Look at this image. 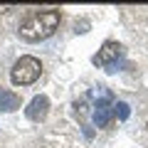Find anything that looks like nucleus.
Returning <instances> with one entry per match:
<instances>
[{
  "label": "nucleus",
  "instance_id": "1",
  "mask_svg": "<svg viewBox=\"0 0 148 148\" xmlns=\"http://www.w3.org/2000/svg\"><path fill=\"white\" fill-rule=\"evenodd\" d=\"M59 10L49 8V10H35L22 20L20 25V37L25 42H40V40H47L54 35V30L59 27Z\"/></svg>",
  "mask_w": 148,
  "mask_h": 148
},
{
  "label": "nucleus",
  "instance_id": "2",
  "mask_svg": "<svg viewBox=\"0 0 148 148\" xmlns=\"http://www.w3.org/2000/svg\"><path fill=\"white\" fill-rule=\"evenodd\" d=\"M40 74H42V62L37 57H32V54H25V57H20L12 64L10 82L15 86H27V84H32V82L40 79Z\"/></svg>",
  "mask_w": 148,
  "mask_h": 148
},
{
  "label": "nucleus",
  "instance_id": "3",
  "mask_svg": "<svg viewBox=\"0 0 148 148\" xmlns=\"http://www.w3.org/2000/svg\"><path fill=\"white\" fill-rule=\"evenodd\" d=\"M121 54H123V47L119 42H114V40H109V42H104V47L99 49V54H94V64L111 69L116 59H121Z\"/></svg>",
  "mask_w": 148,
  "mask_h": 148
},
{
  "label": "nucleus",
  "instance_id": "4",
  "mask_svg": "<svg viewBox=\"0 0 148 148\" xmlns=\"http://www.w3.org/2000/svg\"><path fill=\"white\" fill-rule=\"evenodd\" d=\"M47 111H49V99L45 94H40V96H35V99L30 101V106L25 109V114H27L30 121H45V119H47Z\"/></svg>",
  "mask_w": 148,
  "mask_h": 148
},
{
  "label": "nucleus",
  "instance_id": "5",
  "mask_svg": "<svg viewBox=\"0 0 148 148\" xmlns=\"http://www.w3.org/2000/svg\"><path fill=\"white\" fill-rule=\"evenodd\" d=\"M111 116H114V109L109 104H96L94 106V123L99 128H106L111 123Z\"/></svg>",
  "mask_w": 148,
  "mask_h": 148
},
{
  "label": "nucleus",
  "instance_id": "6",
  "mask_svg": "<svg viewBox=\"0 0 148 148\" xmlns=\"http://www.w3.org/2000/svg\"><path fill=\"white\" fill-rule=\"evenodd\" d=\"M20 109V96L15 91H8V89H0V111H15Z\"/></svg>",
  "mask_w": 148,
  "mask_h": 148
},
{
  "label": "nucleus",
  "instance_id": "7",
  "mask_svg": "<svg viewBox=\"0 0 148 148\" xmlns=\"http://www.w3.org/2000/svg\"><path fill=\"white\" fill-rule=\"evenodd\" d=\"M114 116H116L119 121H126V119L131 116V106H128L126 101H116V104H114Z\"/></svg>",
  "mask_w": 148,
  "mask_h": 148
},
{
  "label": "nucleus",
  "instance_id": "8",
  "mask_svg": "<svg viewBox=\"0 0 148 148\" xmlns=\"http://www.w3.org/2000/svg\"><path fill=\"white\" fill-rule=\"evenodd\" d=\"M146 128H148V126H146Z\"/></svg>",
  "mask_w": 148,
  "mask_h": 148
}]
</instances>
